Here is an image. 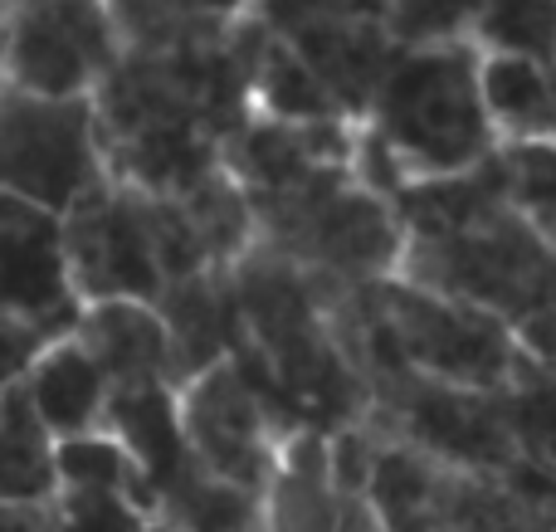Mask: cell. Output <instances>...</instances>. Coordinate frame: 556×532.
Wrapping results in <instances>:
<instances>
[{
    "label": "cell",
    "instance_id": "obj_11",
    "mask_svg": "<svg viewBox=\"0 0 556 532\" xmlns=\"http://www.w3.org/2000/svg\"><path fill=\"white\" fill-rule=\"evenodd\" d=\"M123 54H191L235 39L260 0H108Z\"/></svg>",
    "mask_w": 556,
    "mask_h": 532
},
{
    "label": "cell",
    "instance_id": "obj_19",
    "mask_svg": "<svg viewBox=\"0 0 556 532\" xmlns=\"http://www.w3.org/2000/svg\"><path fill=\"white\" fill-rule=\"evenodd\" d=\"M479 49L498 54H528L556 68V0H483L469 25Z\"/></svg>",
    "mask_w": 556,
    "mask_h": 532
},
{
    "label": "cell",
    "instance_id": "obj_16",
    "mask_svg": "<svg viewBox=\"0 0 556 532\" xmlns=\"http://www.w3.org/2000/svg\"><path fill=\"white\" fill-rule=\"evenodd\" d=\"M479 93L498 142L556 132V68L538 64V59L479 49Z\"/></svg>",
    "mask_w": 556,
    "mask_h": 532
},
{
    "label": "cell",
    "instance_id": "obj_6",
    "mask_svg": "<svg viewBox=\"0 0 556 532\" xmlns=\"http://www.w3.org/2000/svg\"><path fill=\"white\" fill-rule=\"evenodd\" d=\"M123 59L108 0H10L5 84L39 98H93Z\"/></svg>",
    "mask_w": 556,
    "mask_h": 532
},
{
    "label": "cell",
    "instance_id": "obj_14",
    "mask_svg": "<svg viewBox=\"0 0 556 532\" xmlns=\"http://www.w3.org/2000/svg\"><path fill=\"white\" fill-rule=\"evenodd\" d=\"M20 391L29 396L35 416L45 420L54 440H74V435H93V430H103L108 377L98 371V362L74 342V332L54 338L45 352H39L35 367H29L25 381H20Z\"/></svg>",
    "mask_w": 556,
    "mask_h": 532
},
{
    "label": "cell",
    "instance_id": "obj_5",
    "mask_svg": "<svg viewBox=\"0 0 556 532\" xmlns=\"http://www.w3.org/2000/svg\"><path fill=\"white\" fill-rule=\"evenodd\" d=\"M176 396H181V430L195 465L260 498L269 494L283 440L298 430L254 381V371L240 357H225L176 387Z\"/></svg>",
    "mask_w": 556,
    "mask_h": 532
},
{
    "label": "cell",
    "instance_id": "obj_10",
    "mask_svg": "<svg viewBox=\"0 0 556 532\" xmlns=\"http://www.w3.org/2000/svg\"><path fill=\"white\" fill-rule=\"evenodd\" d=\"M156 313L172 338V381L186 387L195 371L240 352V308H235L230 269L191 274L162 289Z\"/></svg>",
    "mask_w": 556,
    "mask_h": 532
},
{
    "label": "cell",
    "instance_id": "obj_7",
    "mask_svg": "<svg viewBox=\"0 0 556 532\" xmlns=\"http://www.w3.org/2000/svg\"><path fill=\"white\" fill-rule=\"evenodd\" d=\"M64 220V264L78 303L98 299H142L156 303L166 289L162 259L152 244L142 191L123 181H103L74 205Z\"/></svg>",
    "mask_w": 556,
    "mask_h": 532
},
{
    "label": "cell",
    "instance_id": "obj_3",
    "mask_svg": "<svg viewBox=\"0 0 556 532\" xmlns=\"http://www.w3.org/2000/svg\"><path fill=\"white\" fill-rule=\"evenodd\" d=\"M371 303L386 322L395 357L434 381H450V387L503 391L528 357L498 313L420 289L395 274L371 283Z\"/></svg>",
    "mask_w": 556,
    "mask_h": 532
},
{
    "label": "cell",
    "instance_id": "obj_12",
    "mask_svg": "<svg viewBox=\"0 0 556 532\" xmlns=\"http://www.w3.org/2000/svg\"><path fill=\"white\" fill-rule=\"evenodd\" d=\"M454 474L459 469L376 430V465L362 498L371 504L381 532H444V504H450Z\"/></svg>",
    "mask_w": 556,
    "mask_h": 532
},
{
    "label": "cell",
    "instance_id": "obj_9",
    "mask_svg": "<svg viewBox=\"0 0 556 532\" xmlns=\"http://www.w3.org/2000/svg\"><path fill=\"white\" fill-rule=\"evenodd\" d=\"M68 332L98 362V371L108 377V391L172 381V338H166V322L156 313V303H142V299L78 303Z\"/></svg>",
    "mask_w": 556,
    "mask_h": 532
},
{
    "label": "cell",
    "instance_id": "obj_2",
    "mask_svg": "<svg viewBox=\"0 0 556 532\" xmlns=\"http://www.w3.org/2000/svg\"><path fill=\"white\" fill-rule=\"evenodd\" d=\"M362 132L386 156L395 186L459 176L498 147L479 93V45L434 39L395 45Z\"/></svg>",
    "mask_w": 556,
    "mask_h": 532
},
{
    "label": "cell",
    "instance_id": "obj_8",
    "mask_svg": "<svg viewBox=\"0 0 556 532\" xmlns=\"http://www.w3.org/2000/svg\"><path fill=\"white\" fill-rule=\"evenodd\" d=\"M0 313L68 328L78 313L64 264V220L10 191H0Z\"/></svg>",
    "mask_w": 556,
    "mask_h": 532
},
{
    "label": "cell",
    "instance_id": "obj_22",
    "mask_svg": "<svg viewBox=\"0 0 556 532\" xmlns=\"http://www.w3.org/2000/svg\"><path fill=\"white\" fill-rule=\"evenodd\" d=\"M337 532H381V523H376V514H371V504H366V498H346Z\"/></svg>",
    "mask_w": 556,
    "mask_h": 532
},
{
    "label": "cell",
    "instance_id": "obj_1",
    "mask_svg": "<svg viewBox=\"0 0 556 532\" xmlns=\"http://www.w3.org/2000/svg\"><path fill=\"white\" fill-rule=\"evenodd\" d=\"M269 20L250 15L235 39L191 54H123L93 93L108 176L152 195H181L225 166V142L254 113V64Z\"/></svg>",
    "mask_w": 556,
    "mask_h": 532
},
{
    "label": "cell",
    "instance_id": "obj_4",
    "mask_svg": "<svg viewBox=\"0 0 556 532\" xmlns=\"http://www.w3.org/2000/svg\"><path fill=\"white\" fill-rule=\"evenodd\" d=\"M108 176L93 98H39L0 88V191L68 215Z\"/></svg>",
    "mask_w": 556,
    "mask_h": 532
},
{
    "label": "cell",
    "instance_id": "obj_15",
    "mask_svg": "<svg viewBox=\"0 0 556 532\" xmlns=\"http://www.w3.org/2000/svg\"><path fill=\"white\" fill-rule=\"evenodd\" d=\"M59 498V440L20 387L0 406V504L49 508Z\"/></svg>",
    "mask_w": 556,
    "mask_h": 532
},
{
    "label": "cell",
    "instance_id": "obj_23",
    "mask_svg": "<svg viewBox=\"0 0 556 532\" xmlns=\"http://www.w3.org/2000/svg\"><path fill=\"white\" fill-rule=\"evenodd\" d=\"M5 35H10V0H0V88H5Z\"/></svg>",
    "mask_w": 556,
    "mask_h": 532
},
{
    "label": "cell",
    "instance_id": "obj_24",
    "mask_svg": "<svg viewBox=\"0 0 556 532\" xmlns=\"http://www.w3.org/2000/svg\"><path fill=\"white\" fill-rule=\"evenodd\" d=\"M0 406H5V391H0Z\"/></svg>",
    "mask_w": 556,
    "mask_h": 532
},
{
    "label": "cell",
    "instance_id": "obj_17",
    "mask_svg": "<svg viewBox=\"0 0 556 532\" xmlns=\"http://www.w3.org/2000/svg\"><path fill=\"white\" fill-rule=\"evenodd\" d=\"M254 113L278 117V123H327V117H346V107L337 103V93L323 84L313 64L298 54L293 39H283L269 25V39L260 49L254 64Z\"/></svg>",
    "mask_w": 556,
    "mask_h": 532
},
{
    "label": "cell",
    "instance_id": "obj_21",
    "mask_svg": "<svg viewBox=\"0 0 556 532\" xmlns=\"http://www.w3.org/2000/svg\"><path fill=\"white\" fill-rule=\"evenodd\" d=\"M64 332H68V322L0 313V391L20 387V381H25V371L35 367L39 352H45L54 338H64Z\"/></svg>",
    "mask_w": 556,
    "mask_h": 532
},
{
    "label": "cell",
    "instance_id": "obj_13",
    "mask_svg": "<svg viewBox=\"0 0 556 532\" xmlns=\"http://www.w3.org/2000/svg\"><path fill=\"white\" fill-rule=\"evenodd\" d=\"M103 430L142 465V474L152 479L156 498L162 489L181 474V465L191 459L181 430V396L172 381H147V387H113L108 391Z\"/></svg>",
    "mask_w": 556,
    "mask_h": 532
},
{
    "label": "cell",
    "instance_id": "obj_20",
    "mask_svg": "<svg viewBox=\"0 0 556 532\" xmlns=\"http://www.w3.org/2000/svg\"><path fill=\"white\" fill-rule=\"evenodd\" d=\"M147 508H137L127 494H108V489H59L49 504L45 532H142Z\"/></svg>",
    "mask_w": 556,
    "mask_h": 532
},
{
    "label": "cell",
    "instance_id": "obj_18",
    "mask_svg": "<svg viewBox=\"0 0 556 532\" xmlns=\"http://www.w3.org/2000/svg\"><path fill=\"white\" fill-rule=\"evenodd\" d=\"M498 172H503V191H508V205L518 211V220L556 250V132L503 137Z\"/></svg>",
    "mask_w": 556,
    "mask_h": 532
}]
</instances>
